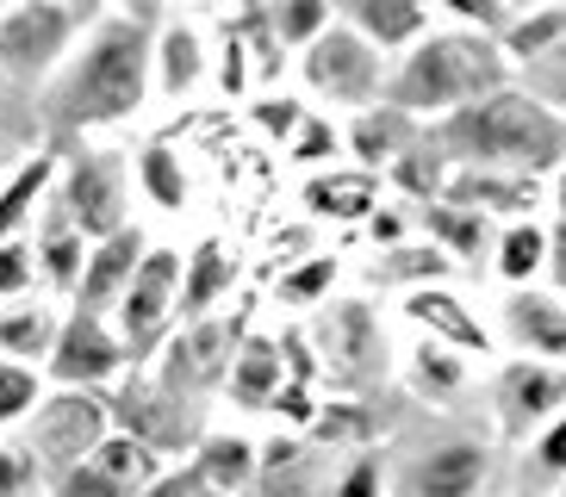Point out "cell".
I'll list each match as a JSON object with an SVG mask.
<instances>
[{
    "instance_id": "1",
    "label": "cell",
    "mask_w": 566,
    "mask_h": 497,
    "mask_svg": "<svg viewBox=\"0 0 566 497\" xmlns=\"http://www.w3.org/2000/svg\"><path fill=\"white\" fill-rule=\"evenodd\" d=\"M156 82V25L150 13H106L87 44L56 68L51 94H44V131L51 149H63L82 131H106L118 118H132Z\"/></svg>"
},
{
    "instance_id": "2",
    "label": "cell",
    "mask_w": 566,
    "mask_h": 497,
    "mask_svg": "<svg viewBox=\"0 0 566 497\" xmlns=\"http://www.w3.org/2000/svg\"><path fill=\"white\" fill-rule=\"evenodd\" d=\"M436 144L454 156V168H492L516 181H542L566 168V118L530 94V87H499L480 106H461L436 125Z\"/></svg>"
},
{
    "instance_id": "3",
    "label": "cell",
    "mask_w": 566,
    "mask_h": 497,
    "mask_svg": "<svg viewBox=\"0 0 566 497\" xmlns=\"http://www.w3.org/2000/svg\"><path fill=\"white\" fill-rule=\"evenodd\" d=\"M511 87V56L499 38L485 32H436L417 38V50H405V63L386 82V106H399L411 118H442L461 106H480L485 94Z\"/></svg>"
},
{
    "instance_id": "4",
    "label": "cell",
    "mask_w": 566,
    "mask_h": 497,
    "mask_svg": "<svg viewBox=\"0 0 566 497\" xmlns=\"http://www.w3.org/2000/svg\"><path fill=\"white\" fill-rule=\"evenodd\" d=\"M106 411H113V430L144 442L150 454H163L168 466H181L200 454L206 442V411L193 398L168 392L163 380H125L118 392H106Z\"/></svg>"
},
{
    "instance_id": "5",
    "label": "cell",
    "mask_w": 566,
    "mask_h": 497,
    "mask_svg": "<svg viewBox=\"0 0 566 497\" xmlns=\"http://www.w3.org/2000/svg\"><path fill=\"white\" fill-rule=\"evenodd\" d=\"M87 19H94V0H19L13 13H0V75L44 82Z\"/></svg>"
},
{
    "instance_id": "6",
    "label": "cell",
    "mask_w": 566,
    "mask_h": 497,
    "mask_svg": "<svg viewBox=\"0 0 566 497\" xmlns=\"http://www.w3.org/2000/svg\"><path fill=\"white\" fill-rule=\"evenodd\" d=\"M113 435V411H106V392H63L56 385V398H44L32 411V435H25V447H32V461L44 466V479H69L75 466L94 461V447Z\"/></svg>"
},
{
    "instance_id": "7",
    "label": "cell",
    "mask_w": 566,
    "mask_h": 497,
    "mask_svg": "<svg viewBox=\"0 0 566 497\" xmlns=\"http://www.w3.org/2000/svg\"><path fill=\"white\" fill-rule=\"evenodd\" d=\"M317 361H324L331 385H343L349 398L374 392V385L392 373V355H386V336H380L374 305L336 298L331 311H324V324H317Z\"/></svg>"
},
{
    "instance_id": "8",
    "label": "cell",
    "mask_w": 566,
    "mask_h": 497,
    "mask_svg": "<svg viewBox=\"0 0 566 497\" xmlns=\"http://www.w3.org/2000/svg\"><path fill=\"white\" fill-rule=\"evenodd\" d=\"M243 324H250V311L200 317V324H187V330L168 342V355L156 361L150 380H163L168 392H181V398H193V404H200L206 392H218V385L231 380L237 348L250 342V336H243Z\"/></svg>"
},
{
    "instance_id": "9",
    "label": "cell",
    "mask_w": 566,
    "mask_h": 497,
    "mask_svg": "<svg viewBox=\"0 0 566 497\" xmlns=\"http://www.w3.org/2000/svg\"><path fill=\"white\" fill-rule=\"evenodd\" d=\"M300 68H305V87L312 94L336 99V106H355V113H367L386 94V82H392L386 75V56L361 32H349V25H331L317 44H305Z\"/></svg>"
},
{
    "instance_id": "10",
    "label": "cell",
    "mask_w": 566,
    "mask_h": 497,
    "mask_svg": "<svg viewBox=\"0 0 566 497\" xmlns=\"http://www.w3.org/2000/svg\"><path fill=\"white\" fill-rule=\"evenodd\" d=\"M56 199H63V212L75 218V231L94 236V243H106V236H118L132 218H125V162L118 156H75L63 175V187H56Z\"/></svg>"
},
{
    "instance_id": "11",
    "label": "cell",
    "mask_w": 566,
    "mask_h": 497,
    "mask_svg": "<svg viewBox=\"0 0 566 497\" xmlns=\"http://www.w3.org/2000/svg\"><path fill=\"white\" fill-rule=\"evenodd\" d=\"M175 311H181V255L175 248H150L144 267H137L132 293L118 298V342L132 348V355H150Z\"/></svg>"
},
{
    "instance_id": "12",
    "label": "cell",
    "mask_w": 566,
    "mask_h": 497,
    "mask_svg": "<svg viewBox=\"0 0 566 497\" xmlns=\"http://www.w3.org/2000/svg\"><path fill=\"white\" fill-rule=\"evenodd\" d=\"M125 361H132V348L118 342V330H106V317L69 311V324L56 330V348L44 367H51V380L63 392H101Z\"/></svg>"
},
{
    "instance_id": "13",
    "label": "cell",
    "mask_w": 566,
    "mask_h": 497,
    "mask_svg": "<svg viewBox=\"0 0 566 497\" xmlns=\"http://www.w3.org/2000/svg\"><path fill=\"white\" fill-rule=\"evenodd\" d=\"M566 411V373L548 361H516L499 373V430L504 435H523L535 430L542 416H560Z\"/></svg>"
},
{
    "instance_id": "14",
    "label": "cell",
    "mask_w": 566,
    "mask_h": 497,
    "mask_svg": "<svg viewBox=\"0 0 566 497\" xmlns=\"http://www.w3.org/2000/svg\"><path fill=\"white\" fill-rule=\"evenodd\" d=\"M144 231L137 224H125L118 236H106V243H94V255H87V274H82V286H75V311H94V317H106L118 305V298L132 293V281H137V267H144Z\"/></svg>"
},
{
    "instance_id": "15",
    "label": "cell",
    "mask_w": 566,
    "mask_h": 497,
    "mask_svg": "<svg viewBox=\"0 0 566 497\" xmlns=\"http://www.w3.org/2000/svg\"><path fill=\"white\" fill-rule=\"evenodd\" d=\"M485 473H492V461H485L480 442H467V435H454V442H436L423 461L411 466V497H480Z\"/></svg>"
},
{
    "instance_id": "16",
    "label": "cell",
    "mask_w": 566,
    "mask_h": 497,
    "mask_svg": "<svg viewBox=\"0 0 566 497\" xmlns=\"http://www.w3.org/2000/svg\"><path fill=\"white\" fill-rule=\"evenodd\" d=\"M300 199L312 218H331V224H367L386 205L374 168H317Z\"/></svg>"
},
{
    "instance_id": "17",
    "label": "cell",
    "mask_w": 566,
    "mask_h": 497,
    "mask_svg": "<svg viewBox=\"0 0 566 497\" xmlns=\"http://www.w3.org/2000/svg\"><path fill=\"white\" fill-rule=\"evenodd\" d=\"M405 317L423 324L430 336H442V348H461V355H485L492 348V330L467 311V298H454L449 286H417V293H405Z\"/></svg>"
},
{
    "instance_id": "18",
    "label": "cell",
    "mask_w": 566,
    "mask_h": 497,
    "mask_svg": "<svg viewBox=\"0 0 566 497\" xmlns=\"http://www.w3.org/2000/svg\"><path fill=\"white\" fill-rule=\"evenodd\" d=\"M504 330L516 336V348H530V361H566V298L548 293H516L504 298Z\"/></svg>"
},
{
    "instance_id": "19",
    "label": "cell",
    "mask_w": 566,
    "mask_h": 497,
    "mask_svg": "<svg viewBox=\"0 0 566 497\" xmlns=\"http://www.w3.org/2000/svg\"><path fill=\"white\" fill-rule=\"evenodd\" d=\"M281 385H286V348H281V336H250V342L237 348L231 380H224L231 404H237V411H268V404L281 398Z\"/></svg>"
},
{
    "instance_id": "20",
    "label": "cell",
    "mask_w": 566,
    "mask_h": 497,
    "mask_svg": "<svg viewBox=\"0 0 566 497\" xmlns=\"http://www.w3.org/2000/svg\"><path fill=\"white\" fill-rule=\"evenodd\" d=\"M442 199H449V205H467V212H480V218L504 212V218L523 224V212L542 199V187L516 181V175H492V168H454V181H449Z\"/></svg>"
},
{
    "instance_id": "21",
    "label": "cell",
    "mask_w": 566,
    "mask_h": 497,
    "mask_svg": "<svg viewBox=\"0 0 566 497\" xmlns=\"http://www.w3.org/2000/svg\"><path fill=\"white\" fill-rule=\"evenodd\" d=\"M38 274H44V286L51 293H69V286H82V274H87V236L75 231V218L63 212V199L51 193V212H44V231H38Z\"/></svg>"
},
{
    "instance_id": "22",
    "label": "cell",
    "mask_w": 566,
    "mask_h": 497,
    "mask_svg": "<svg viewBox=\"0 0 566 497\" xmlns=\"http://www.w3.org/2000/svg\"><path fill=\"white\" fill-rule=\"evenodd\" d=\"M336 13L374 50H399L423 38V0H336Z\"/></svg>"
},
{
    "instance_id": "23",
    "label": "cell",
    "mask_w": 566,
    "mask_h": 497,
    "mask_svg": "<svg viewBox=\"0 0 566 497\" xmlns=\"http://www.w3.org/2000/svg\"><path fill=\"white\" fill-rule=\"evenodd\" d=\"M423 137H417V118L399 113V106H367L361 118L349 125V149L361 156V168H392L405 156V149H417Z\"/></svg>"
},
{
    "instance_id": "24",
    "label": "cell",
    "mask_w": 566,
    "mask_h": 497,
    "mask_svg": "<svg viewBox=\"0 0 566 497\" xmlns=\"http://www.w3.org/2000/svg\"><path fill=\"white\" fill-rule=\"evenodd\" d=\"M417 224L430 231V243L449 255V262H480L485 248H499L492 243V224H485L480 212H467V205H449V199H430V205H417Z\"/></svg>"
},
{
    "instance_id": "25",
    "label": "cell",
    "mask_w": 566,
    "mask_h": 497,
    "mask_svg": "<svg viewBox=\"0 0 566 497\" xmlns=\"http://www.w3.org/2000/svg\"><path fill=\"white\" fill-rule=\"evenodd\" d=\"M237 281V255L224 243H200L193 255H187L181 267V317L187 324H200V317H212V305L224 293H231Z\"/></svg>"
},
{
    "instance_id": "26",
    "label": "cell",
    "mask_w": 566,
    "mask_h": 497,
    "mask_svg": "<svg viewBox=\"0 0 566 497\" xmlns=\"http://www.w3.org/2000/svg\"><path fill=\"white\" fill-rule=\"evenodd\" d=\"M312 479H317V442L305 447L293 435H281L255 454V491L262 497H312Z\"/></svg>"
},
{
    "instance_id": "27",
    "label": "cell",
    "mask_w": 566,
    "mask_h": 497,
    "mask_svg": "<svg viewBox=\"0 0 566 497\" xmlns=\"http://www.w3.org/2000/svg\"><path fill=\"white\" fill-rule=\"evenodd\" d=\"M51 181H56V156L51 149H38V156H25V162L13 168V181L0 187V248L19 243L25 218L38 212V199L51 193Z\"/></svg>"
},
{
    "instance_id": "28",
    "label": "cell",
    "mask_w": 566,
    "mask_h": 497,
    "mask_svg": "<svg viewBox=\"0 0 566 497\" xmlns=\"http://www.w3.org/2000/svg\"><path fill=\"white\" fill-rule=\"evenodd\" d=\"M56 330L63 324L44 305H0V361H51Z\"/></svg>"
},
{
    "instance_id": "29",
    "label": "cell",
    "mask_w": 566,
    "mask_h": 497,
    "mask_svg": "<svg viewBox=\"0 0 566 497\" xmlns=\"http://www.w3.org/2000/svg\"><path fill=\"white\" fill-rule=\"evenodd\" d=\"M87 466H101L106 479H113V485H125L132 497H144V491H150V485L168 473V461H163V454H150L144 442H132V435H118V430L106 435L101 447H94V461H87Z\"/></svg>"
},
{
    "instance_id": "30",
    "label": "cell",
    "mask_w": 566,
    "mask_h": 497,
    "mask_svg": "<svg viewBox=\"0 0 566 497\" xmlns=\"http://www.w3.org/2000/svg\"><path fill=\"white\" fill-rule=\"evenodd\" d=\"M449 181H454V156L436 144V137H423L417 149H405L399 162H392V187H399V193H411L417 205L442 199V193H449Z\"/></svg>"
},
{
    "instance_id": "31",
    "label": "cell",
    "mask_w": 566,
    "mask_h": 497,
    "mask_svg": "<svg viewBox=\"0 0 566 497\" xmlns=\"http://www.w3.org/2000/svg\"><path fill=\"white\" fill-rule=\"evenodd\" d=\"M193 473L212 491H243V485H255V447L243 435H206L193 454Z\"/></svg>"
},
{
    "instance_id": "32",
    "label": "cell",
    "mask_w": 566,
    "mask_h": 497,
    "mask_svg": "<svg viewBox=\"0 0 566 497\" xmlns=\"http://www.w3.org/2000/svg\"><path fill=\"white\" fill-rule=\"evenodd\" d=\"M504 56H511V68L535 63V56H548L554 44H566V0H554V7H535V13H516L511 32L499 38Z\"/></svg>"
},
{
    "instance_id": "33",
    "label": "cell",
    "mask_w": 566,
    "mask_h": 497,
    "mask_svg": "<svg viewBox=\"0 0 566 497\" xmlns=\"http://www.w3.org/2000/svg\"><path fill=\"white\" fill-rule=\"evenodd\" d=\"M200 75H206V50L193 38V25H168L156 38V82H163V94H187V87H200Z\"/></svg>"
},
{
    "instance_id": "34",
    "label": "cell",
    "mask_w": 566,
    "mask_h": 497,
    "mask_svg": "<svg viewBox=\"0 0 566 497\" xmlns=\"http://www.w3.org/2000/svg\"><path fill=\"white\" fill-rule=\"evenodd\" d=\"M449 267L454 262L436 243H399V248H386V255H380V267H374V274L417 293V286H442V274H449Z\"/></svg>"
},
{
    "instance_id": "35",
    "label": "cell",
    "mask_w": 566,
    "mask_h": 497,
    "mask_svg": "<svg viewBox=\"0 0 566 497\" xmlns=\"http://www.w3.org/2000/svg\"><path fill=\"white\" fill-rule=\"evenodd\" d=\"M317 447H367L374 442V404L367 398H331L312 423Z\"/></svg>"
},
{
    "instance_id": "36",
    "label": "cell",
    "mask_w": 566,
    "mask_h": 497,
    "mask_svg": "<svg viewBox=\"0 0 566 497\" xmlns=\"http://www.w3.org/2000/svg\"><path fill=\"white\" fill-rule=\"evenodd\" d=\"M492 262H499V274L511 286H523L535 267H548V231H535L530 218H523V224H511V231L499 236V248H492Z\"/></svg>"
},
{
    "instance_id": "37",
    "label": "cell",
    "mask_w": 566,
    "mask_h": 497,
    "mask_svg": "<svg viewBox=\"0 0 566 497\" xmlns=\"http://www.w3.org/2000/svg\"><path fill=\"white\" fill-rule=\"evenodd\" d=\"M268 7H274V38L281 44H317L336 13V0H268Z\"/></svg>"
},
{
    "instance_id": "38",
    "label": "cell",
    "mask_w": 566,
    "mask_h": 497,
    "mask_svg": "<svg viewBox=\"0 0 566 497\" xmlns=\"http://www.w3.org/2000/svg\"><path fill=\"white\" fill-rule=\"evenodd\" d=\"M137 168H144V187H150L156 205H163V212H181V205H187V168H181V156H175L168 144H150Z\"/></svg>"
},
{
    "instance_id": "39",
    "label": "cell",
    "mask_w": 566,
    "mask_h": 497,
    "mask_svg": "<svg viewBox=\"0 0 566 497\" xmlns=\"http://www.w3.org/2000/svg\"><path fill=\"white\" fill-rule=\"evenodd\" d=\"M336 274H343V262L336 255H305L293 274H281V305H317V298H331V286H336Z\"/></svg>"
},
{
    "instance_id": "40",
    "label": "cell",
    "mask_w": 566,
    "mask_h": 497,
    "mask_svg": "<svg viewBox=\"0 0 566 497\" xmlns=\"http://www.w3.org/2000/svg\"><path fill=\"white\" fill-rule=\"evenodd\" d=\"M44 404V380H38V367L25 361H0V423H19L25 411Z\"/></svg>"
},
{
    "instance_id": "41",
    "label": "cell",
    "mask_w": 566,
    "mask_h": 497,
    "mask_svg": "<svg viewBox=\"0 0 566 497\" xmlns=\"http://www.w3.org/2000/svg\"><path fill=\"white\" fill-rule=\"evenodd\" d=\"M411 380H417V392H436V398H454L461 392V380H467V367L454 361L442 342H430V348H417V367H411Z\"/></svg>"
},
{
    "instance_id": "42",
    "label": "cell",
    "mask_w": 566,
    "mask_h": 497,
    "mask_svg": "<svg viewBox=\"0 0 566 497\" xmlns=\"http://www.w3.org/2000/svg\"><path fill=\"white\" fill-rule=\"evenodd\" d=\"M523 87H530L542 106H554V113L566 118V44H554L548 56H535V63H523Z\"/></svg>"
},
{
    "instance_id": "43",
    "label": "cell",
    "mask_w": 566,
    "mask_h": 497,
    "mask_svg": "<svg viewBox=\"0 0 566 497\" xmlns=\"http://www.w3.org/2000/svg\"><path fill=\"white\" fill-rule=\"evenodd\" d=\"M44 485V466L32 461V447H0V497H38Z\"/></svg>"
},
{
    "instance_id": "44",
    "label": "cell",
    "mask_w": 566,
    "mask_h": 497,
    "mask_svg": "<svg viewBox=\"0 0 566 497\" xmlns=\"http://www.w3.org/2000/svg\"><path fill=\"white\" fill-rule=\"evenodd\" d=\"M442 7H449V13L454 19H467V32H485V38H492V32H511V0H442Z\"/></svg>"
},
{
    "instance_id": "45",
    "label": "cell",
    "mask_w": 566,
    "mask_h": 497,
    "mask_svg": "<svg viewBox=\"0 0 566 497\" xmlns=\"http://www.w3.org/2000/svg\"><path fill=\"white\" fill-rule=\"evenodd\" d=\"M336 125H324V118H305L300 131H293V162H305V168H324L336 156Z\"/></svg>"
},
{
    "instance_id": "46",
    "label": "cell",
    "mask_w": 566,
    "mask_h": 497,
    "mask_svg": "<svg viewBox=\"0 0 566 497\" xmlns=\"http://www.w3.org/2000/svg\"><path fill=\"white\" fill-rule=\"evenodd\" d=\"M386 473H380V454H355L349 466H343V479L331 485V497H380Z\"/></svg>"
},
{
    "instance_id": "47",
    "label": "cell",
    "mask_w": 566,
    "mask_h": 497,
    "mask_svg": "<svg viewBox=\"0 0 566 497\" xmlns=\"http://www.w3.org/2000/svg\"><path fill=\"white\" fill-rule=\"evenodd\" d=\"M25 286H32V248L7 243V248H0V305H19Z\"/></svg>"
},
{
    "instance_id": "48",
    "label": "cell",
    "mask_w": 566,
    "mask_h": 497,
    "mask_svg": "<svg viewBox=\"0 0 566 497\" xmlns=\"http://www.w3.org/2000/svg\"><path fill=\"white\" fill-rule=\"evenodd\" d=\"M255 131H268V137H293L305 125V106L300 99H255Z\"/></svg>"
},
{
    "instance_id": "49",
    "label": "cell",
    "mask_w": 566,
    "mask_h": 497,
    "mask_svg": "<svg viewBox=\"0 0 566 497\" xmlns=\"http://www.w3.org/2000/svg\"><path fill=\"white\" fill-rule=\"evenodd\" d=\"M535 473L542 479H566V411L548 423V435L535 442Z\"/></svg>"
},
{
    "instance_id": "50",
    "label": "cell",
    "mask_w": 566,
    "mask_h": 497,
    "mask_svg": "<svg viewBox=\"0 0 566 497\" xmlns=\"http://www.w3.org/2000/svg\"><path fill=\"white\" fill-rule=\"evenodd\" d=\"M56 497H132L125 485H113L101 466H75L69 479H56Z\"/></svg>"
},
{
    "instance_id": "51",
    "label": "cell",
    "mask_w": 566,
    "mask_h": 497,
    "mask_svg": "<svg viewBox=\"0 0 566 497\" xmlns=\"http://www.w3.org/2000/svg\"><path fill=\"white\" fill-rule=\"evenodd\" d=\"M268 411H274V416H286V423H317V411H324V404L312 398V385L286 380V385H281V398H274Z\"/></svg>"
},
{
    "instance_id": "52",
    "label": "cell",
    "mask_w": 566,
    "mask_h": 497,
    "mask_svg": "<svg viewBox=\"0 0 566 497\" xmlns=\"http://www.w3.org/2000/svg\"><path fill=\"white\" fill-rule=\"evenodd\" d=\"M144 497H212V485H206L200 473H193V461H187V466H168Z\"/></svg>"
},
{
    "instance_id": "53",
    "label": "cell",
    "mask_w": 566,
    "mask_h": 497,
    "mask_svg": "<svg viewBox=\"0 0 566 497\" xmlns=\"http://www.w3.org/2000/svg\"><path fill=\"white\" fill-rule=\"evenodd\" d=\"M243 32H250V56H255V75H262V82H274V75H281V63H286V56H281V38L268 32V25H255V19H250V25H243Z\"/></svg>"
},
{
    "instance_id": "54",
    "label": "cell",
    "mask_w": 566,
    "mask_h": 497,
    "mask_svg": "<svg viewBox=\"0 0 566 497\" xmlns=\"http://www.w3.org/2000/svg\"><path fill=\"white\" fill-rule=\"evenodd\" d=\"M367 231H374V243H380V248H399V243H405V212L380 205V212L367 218Z\"/></svg>"
},
{
    "instance_id": "55",
    "label": "cell",
    "mask_w": 566,
    "mask_h": 497,
    "mask_svg": "<svg viewBox=\"0 0 566 497\" xmlns=\"http://www.w3.org/2000/svg\"><path fill=\"white\" fill-rule=\"evenodd\" d=\"M548 267H554V281H560V293H566V218L548 231Z\"/></svg>"
},
{
    "instance_id": "56",
    "label": "cell",
    "mask_w": 566,
    "mask_h": 497,
    "mask_svg": "<svg viewBox=\"0 0 566 497\" xmlns=\"http://www.w3.org/2000/svg\"><path fill=\"white\" fill-rule=\"evenodd\" d=\"M535 7H554V0H511V13H535Z\"/></svg>"
},
{
    "instance_id": "57",
    "label": "cell",
    "mask_w": 566,
    "mask_h": 497,
    "mask_svg": "<svg viewBox=\"0 0 566 497\" xmlns=\"http://www.w3.org/2000/svg\"><path fill=\"white\" fill-rule=\"evenodd\" d=\"M560 212H566V175H560Z\"/></svg>"
},
{
    "instance_id": "58",
    "label": "cell",
    "mask_w": 566,
    "mask_h": 497,
    "mask_svg": "<svg viewBox=\"0 0 566 497\" xmlns=\"http://www.w3.org/2000/svg\"><path fill=\"white\" fill-rule=\"evenodd\" d=\"M7 156H13V149H7V144H0V168H7Z\"/></svg>"
},
{
    "instance_id": "59",
    "label": "cell",
    "mask_w": 566,
    "mask_h": 497,
    "mask_svg": "<svg viewBox=\"0 0 566 497\" xmlns=\"http://www.w3.org/2000/svg\"><path fill=\"white\" fill-rule=\"evenodd\" d=\"M51 497H56V491H51Z\"/></svg>"
}]
</instances>
